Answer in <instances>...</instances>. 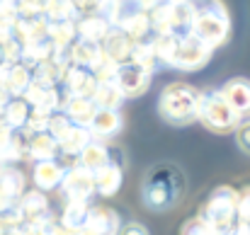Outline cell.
I'll use <instances>...</instances> for the list:
<instances>
[{"label":"cell","instance_id":"1","mask_svg":"<svg viewBox=\"0 0 250 235\" xmlns=\"http://www.w3.org/2000/svg\"><path fill=\"white\" fill-rule=\"evenodd\" d=\"M185 189H187V179L182 170L172 162H158L146 172L141 182V201L148 211L166 214L182 201Z\"/></svg>","mask_w":250,"mask_h":235},{"label":"cell","instance_id":"2","mask_svg":"<svg viewBox=\"0 0 250 235\" xmlns=\"http://www.w3.org/2000/svg\"><path fill=\"white\" fill-rule=\"evenodd\" d=\"M199 97L202 92L187 82L166 85L158 97V114L172 126H187L197 121L199 114Z\"/></svg>","mask_w":250,"mask_h":235},{"label":"cell","instance_id":"3","mask_svg":"<svg viewBox=\"0 0 250 235\" xmlns=\"http://www.w3.org/2000/svg\"><path fill=\"white\" fill-rule=\"evenodd\" d=\"M236 201H238V189H233L229 184L216 187L209 194V199L199 206L197 218L211 231V235H229L238 221Z\"/></svg>","mask_w":250,"mask_h":235},{"label":"cell","instance_id":"4","mask_svg":"<svg viewBox=\"0 0 250 235\" xmlns=\"http://www.w3.org/2000/svg\"><path fill=\"white\" fill-rule=\"evenodd\" d=\"M197 121H202L214 134H226V131H236V126L243 119L226 104V99L221 97L219 90H209V92H202V97H199Z\"/></svg>","mask_w":250,"mask_h":235},{"label":"cell","instance_id":"5","mask_svg":"<svg viewBox=\"0 0 250 235\" xmlns=\"http://www.w3.org/2000/svg\"><path fill=\"white\" fill-rule=\"evenodd\" d=\"M231 32V17L229 12H207V15H197L192 22V37L199 39L202 44H207L209 49L221 46L229 39Z\"/></svg>","mask_w":250,"mask_h":235},{"label":"cell","instance_id":"6","mask_svg":"<svg viewBox=\"0 0 250 235\" xmlns=\"http://www.w3.org/2000/svg\"><path fill=\"white\" fill-rule=\"evenodd\" d=\"M66 196V201H85L90 204V199L95 196V182H92V172L81 167L78 162H73L71 167H66L63 182L59 187Z\"/></svg>","mask_w":250,"mask_h":235},{"label":"cell","instance_id":"7","mask_svg":"<svg viewBox=\"0 0 250 235\" xmlns=\"http://www.w3.org/2000/svg\"><path fill=\"white\" fill-rule=\"evenodd\" d=\"M214 49H209L207 44H202L199 39H194L192 34L185 37L177 46V54L172 59V68L177 71H199L209 63Z\"/></svg>","mask_w":250,"mask_h":235},{"label":"cell","instance_id":"8","mask_svg":"<svg viewBox=\"0 0 250 235\" xmlns=\"http://www.w3.org/2000/svg\"><path fill=\"white\" fill-rule=\"evenodd\" d=\"M22 99L29 104L32 114H42V117H54L61 109V92L59 87H49V85H39L32 80V85L27 87V92L22 95Z\"/></svg>","mask_w":250,"mask_h":235},{"label":"cell","instance_id":"9","mask_svg":"<svg viewBox=\"0 0 250 235\" xmlns=\"http://www.w3.org/2000/svg\"><path fill=\"white\" fill-rule=\"evenodd\" d=\"M151 78L146 71H141L139 66H134L131 61L122 63L117 68V76H114V85L119 87V92L124 95V99H134V97H141L148 87H151Z\"/></svg>","mask_w":250,"mask_h":235},{"label":"cell","instance_id":"10","mask_svg":"<svg viewBox=\"0 0 250 235\" xmlns=\"http://www.w3.org/2000/svg\"><path fill=\"white\" fill-rule=\"evenodd\" d=\"M15 206H17V211H20V216H22V223H24L27 228H32V226L42 223L44 218L54 216V214H51V204H49L46 194H44V192H39V189L24 192V194L15 201Z\"/></svg>","mask_w":250,"mask_h":235},{"label":"cell","instance_id":"11","mask_svg":"<svg viewBox=\"0 0 250 235\" xmlns=\"http://www.w3.org/2000/svg\"><path fill=\"white\" fill-rule=\"evenodd\" d=\"M95 87H97V80L92 76V71H85L81 66H68L63 80H61V90L63 95L61 97H85V99H92L95 95Z\"/></svg>","mask_w":250,"mask_h":235},{"label":"cell","instance_id":"12","mask_svg":"<svg viewBox=\"0 0 250 235\" xmlns=\"http://www.w3.org/2000/svg\"><path fill=\"white\" fill-rule=\"evenodd\" d=\"M134 46H136V41H134L129 34H124L119 27H112V29L107 32V37L100 41L102 56H104L107 61L117 63V66H122V63H126V61L131 59Z\"/></svg>","mask_w":250,"mask_h":235},{"label":"cell","instance_id":"13","mask_svg":"<svg viewBox=\"0 0 250 235\" xmlns=\"http://www.w3.org/2000/svg\"><path fill=\"white\" fill-rule=\"evenodd\" d=\"M122 126H124V119L117 109H97L92 121L87 124V131H90L92 141L104 143V141H112L122 131Z\"/></svg>","mask_w":250,"mask_h":235},{"label":"cell","instance_id":"14","mask_svg":"<svg viewBox=\"0 0 250 235\" xmlns=\"http://www.w3.org/2000/svg\"><path fill=\"white\" fill-rule=\"evenodd\" d=\"M122 228V218L114 209L109 206H92L85 221V233L90 235H117Z\"/></svg>","mask_w":250,"mask_h":235},{"label":"cell","instance_id":"15","mask_svg":"<svg viewBox=\"0 0 250 235\" xmlns=\"http://www.w3.org/2000/svg\"><path fill=\"white\" fill-rule=\"evenodd\" d=\"M221 97L226 99V104L243 119L250 114V80L248 78H231L224 82V87H219Z\"/></svg>","mask_w":250,"mask_h":235},{"label":"cell","instance_id":"16","mask_svg":"<svg viewBox=\"0 0 250 235\" xmlns=\"http://www.w3.org/2000/svg\"><path fill=\"white\" fill-rule=\"evenodd\" d=\"M66 175V165H61L59 160H44V162H34L32 170V179L37 184L39 192H54L61 187Z\"/></svg>","mask_w":250,"mask_h":235},{"label":"cell","instance_id":"17","mask_svg":"<svg viewBox=\"0 0 250 235\" xmlns=\"http://www.w3.org/2000/svg\"><path fill=\"white\" fill-rule=\"evenodd\" d=\"M95 112H97V107L92 104V99H85V97H63L61 109H59V114H63L71 124L83 126V129H87Z\"/></svg>","mask_w":250,"mask_h":235},{"label":"cell","instance_id":"18","mask_svg":"<svg viewBox=\"0 0 250 235\" xmlns=\"http://www.w3.org/2000/svg\"><path fill=\"white\" fill-rule=\"evenodd\" d=\"M92 182H95V194L109 199V196H114V194L122 189V182H124V167L107 162L104 167H100L97 172H92Z\"/></svg>","mask_w":250,"mask_h":235},{"label":"cell","instance_id":"19","mask_svg":"<svg viewBox=\"0 0 250 235\" xmlns=\"http://www.w3.org/2000/svg\"><path fill=\"white\" fill-rule=\"evenodd\" d=\"M0 82H2V90L7 92V97H22L27 92V87L32 85V71L24 68L22 63H15V66H5L0 71Z\"/></svg>","mask_w":250,"mask_h":235},{"label":"cell","instance_id":"20","mask_svg":"<svg viewBox=\"0 0 250 235\" xmlns=\"http://www.w3.org/2000/svg\"><path fill=\"white\" fill-rule=\"evenodd\" d=\"M102 49L100 44L95 41H87V39H76L73 46H71V63L73 66H81L85 71H95L100 63H102Z\"/></svg>","mask_w":250,"mask_h":235},{"label":"cell","instance_id":"21","mask_svg":"<svg viewBox=\"0 0 250 235\" xmlns=\"http://www.w3.org/2000/svg\"><path fill=\"white\" fill-rule=\"evenodd\" d=\"M27 157L34 162H44V160H56L59 157V143L51 134H29L27 141Z\"/></svg>","mask_w":250,"mask_h":235},{"label":"cell","instance_id":"22","mask_svg":"<svg viewBox=\"0 0 250 235\" xmlns=\"http://www.w3.org/2000/svg\"><path fill=\"white\" fill-rule=\"evenodd\" d=\"M90 141H92L90 131L83 129V126H76V124H71V126L56 138V143H59V153L71 156V157L81 156V151H83Z\"/></svg>","mask_w":250,"mask_h":235},{"label":"cell","instance_id":"23","mask_svg":"<svg viewBox=\"0 0 250 235\" xmlns=\"http://www.w3.org/2000/svg\"><path fill=\"white\" fill-rule=\"evenodd\" d=\"M112 29V24L107 20H102L100 15H83L76 20V32H78V39H87V41H95L100 44L107 32Z\"/></svg>","mask_w":250,"mask_h":235},{"label":"cell","instance_id":"24","mask_svg":"<svg viewBox=\"0 0 250 235\" xmlns=\"http://www.w3.org/2000/svg\"><path fill=\"white\" fill-rule=\"evenodd\" d=\"M0 194L12 204L24 194V175L17 167H12V165L0 167Z\"/></svg>","mask_w":250,"mask_h":235},{"label":"cell","instance_id":"25","mask_svg":"<svg viewBox=\"0 0 250 235\" xmlns=\"http://www.w3.org/2000/svg\"><path fill=\"white\" fill-rule=\"evenodd\" d=\"M32 109L29 104L22 99V97H12L2 104V117H5V124L12 129V131H20L27 126V119H29Z\"/></svg>","mask_w":250,"mask_h":235},{"label":"cell","instance_id":"26","mask_svg":"<svg viewBox=\"0 0 250 235\" xmlns=\"http://www.w3.org/2000/svg\"><path fill=\"white\" fill-rule=\"evenodd\" d=\"M76 162L90 170V172H97L100 167H104L109 162V156H107V143H100V141H90L81 151V156L76 157Z\"/></svg>","mask_w":250,"mask_h":235},{"label":"cell","instance_id":"27","mask_svg":"<svg viewBox=\"0 0 250 235\" xmlns=\"http://www.w3.org/2000/svg\"><path fill=\"white\" fill-rule=\"evenodd\" d=\"M87 214H90V204H85V201H66V209H63L59 223L66 231H85Z\"/></svg>","mask_w":250,"mask_h":235},{"label":"cell","instance_id":"28","mask_svg":"<svg viewBox=\"0 0 250 235\" xmlns=\"http://www.w3.org/2000/svg\"><path fill=\"white\" fill-rule=\"evenodd\" d=\"M129 61H131L134 66H139L141 71H146L148 76H153L156 71L163 68V63L158 61V56H156V51H153V46H151V39H148V41H136V46H134Z\"/></svg>","mask_w":250,"mask_h":235},{"label":"cell","instance_id":"29","mask_svg":"<svg viewBox=\"0 0 250 235\" xmlns=\"http://www.w3.org/2000/svg\"><path fill=\"white\" fill-rule=\"evenodd\" d=\"M122 102H124V95L119 92V87L114 82H97L95 95H92V104L97 109H117L119 112Z\"/></svg>","mask_w":250,"mask_h":235},{"label":"cell","instance_id":"30","mask_svg":"<svg viewBox=\"0 0 250 235\" xmlns=\"http://www.w3.org/2000/svg\"><path fill=\"white\" fill-rule=\"evenodd\" d=\"M66 68L68 66H61V63H56V61H44L42 66H37L34 71H32V80L34 82H39V85H49V87H59L61 85V80H63V73H66Z\"/></svg>","mask_w":250,"mask_h":235},{"label":"cell","instance_id":"31","mask_svg":"<svg viewBox=\"0 0 250 235\" xmlns=\"http://www.w3.org/2000/svg\"><path fill=\"white\" fill-rule=\"evenodd\" d=\"M44 20L46 22H68L78 20L73 0H44Z\"/></svg>","mask_w":250,"mask_h":235},{"label":"cell","instance_id":"32","mask_svg":"<svg viewBox=\"0 0 250 235\" xmlns=\"http://www.w3.org/2000/svg\"><path fill=\"white\" fill-rule=\"evenodd\" d=\"M180 41H182V39H177V37H172V34H156V37L151 39V46H153V51H156V56H158V61H161L163 66H172V59H175V54H177Z\"/></svg>","mask_w":250,"mask_h":235},{"label":"cell","instance_id":"33","mask_svg":"<svg viewBox=\"0 0 250 235\" xmlns=\"http://www.w3.org/2000/svg\"><path fill=\"white\" fill-rule=\"evenodd\" d=\"M49 39H51L54 46H73V41L78 39L76 20H68V22H49Z\"/></svg>","mask_w":250,"mask_h":235},{"label":"cell","instance_id":"34","mask_svg":"<svg viewBox=\"0 0 250 235\" xmlns=\"http://www.w3.org/2000/svg\"><path fill=\"white\" fill-rule=\"evenodd\" d=\"M17 20H39L44 17V0H12Z\"/></svg>","mask_w":250,"mask_h":235},{"label":"cell","instance_id":"35","mask_svg":"<svg viewBox=\"0 0 250 235\" xmlns=\"http://www.w3.org/2000/svg\"><path fill=\"white\" fill-rule=\"evenodd\" d=\"M236 216H238V221H250V184H246L243 189H238Z\"/></svg>","mask_w":250,"mask_h":235},{"label":"cell","instance_id":"36","mask_svg":"<svg viewBox=\"0 0 250 235\" xmlns=\"http://www.w3.org/2000/svg\"><path fill=\"white\" fill-rule=\"evenodd\" d=\"M180 235H211V231L194 216V218H189V221H185L182 223V228H180Z\"/></svg>","mask_w":250,"mask_h":235},{"label":"cell","instance_id":"37","mask_svg":"<svg viewBox=\"0 0 250 235\" xmlns=\"http://www.w3.org/2000/svg\"><path fill=\"white\" fill-rule=\"evenodd\" d=\"M236 143H238L241 151H246L250 156V119L248 121H241L236 126Z\"/></svg>","mask_w":250,"mask_h":235},{"label":"cell","instance_id":"38","mask_svg":"<svg viewBox=\"0 0 250 235\" xmlns=\"http://www.w3.org/2000/svg\"><path fill=\"white\" fill-rule=\"evenodd\" d=\"M97 5H100V0H73V7H76L78 17L95 15V12H97Z\"/></svg>","mask_w":250,"mask_h":235},{"label":"cell","instance_id":"39","mask_svg":"<svg viewBox=\"0 0 250 235\" xmlns=\"http://www.w3.org/2000/svg\"><path fill=\"white\" fill-rule=\"evenodd\" d=\"M117 235H148V228L136 223V221H131V223H122V228H119Z\"/></svg>","mask_w":250,"mask_h":235},{"label":"cell","instance_id":"40","mask_svg":"<svg viewBox=\"0 0 250 235\" xmlns=\"http://www.w3.org/2000/svg\"><path fill=\"white\" fill-rule=\"evenodd\" d=\"M139 2V7L144 10V12H153V10H158V7H167L170 2H175V0H136Z\"/></svg>","mask_w":250,"mask_h":235},{"label":"cell","instance_id":"41","mask_svg":"<svg viewBox=\"0 0 250 235\" xmlns=\"http://www.w3.org/2000/svg\"><path fill=\"white\" fill-rule=\"evenodd\" d=\"M229 235H250V221H236Z\"/></svg>","mask_w":250,"mask_h":235},{"label":"cell","instance_id":"42","mask_svg":"<svg viewBox=\"0 0 250 235\" xmlns=\"http://www.w3.org/2000/svg\"><path fill=\"white\" fill-rule=\"evenodd\" d=\"M0 71H2V68H0ZM7 99H10V97H7V92L2 90V82H0V107H2V104H5Z\"/></svg>","mask_w":250,"mask_h":235},{"label":"cell","instance_id":"43","mask_svg":"<svg viewBox=\"0 0 250 235\" xmlns=\"http://www.w3.org/2000/svg\"><path fill=\"white\" fill-rule=\"evenodd\" d=\"M81 235H90V233H85V231H81Z\"/></svg>","mask_w":250,"mask_h":235}]
</instances>
